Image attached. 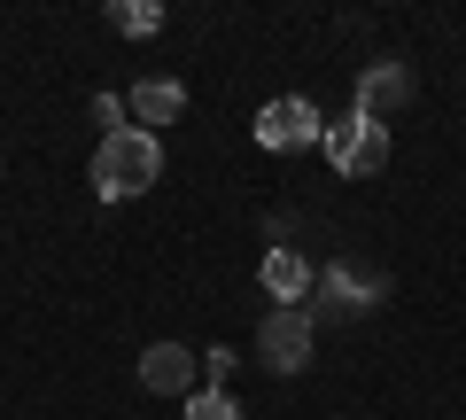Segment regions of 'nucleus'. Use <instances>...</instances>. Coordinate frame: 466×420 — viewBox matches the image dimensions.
<instances>
[{
    "label": "nucleus",
    "instance_id": "0eeeda50",
    "mask_svg": "<svg viewBox=\"0 0 466 420\" xmlns=\"http://www.w3.org/2000/svg\"><path fill=\"white\" fill-rule=\"evenodd\" d=\"M257 281L272 288V303H311V288H319V265L296 250V241H272V250H265V265H257Z\"/></svg>",
    "mask_w": 466,
    "mask_h": 420
},
{
    "label": "nucleus",
    "instance_id": "6e6552de",
    "mask_svg": "<svg viewBox=\"0 0 466 420\" xmlns=\"http://www.w3.org/2000/svg\"><path fill=\"white\" fill-rule=\"evenodd\" d=\"M140 389L148 397H195V351L187 343H148L140 351Z\"/></svg>",
    "mask_w": 466,
    "mask_h": 420
},
{
    "label": "nucleus",
    "instance_id": "7ed1b4c3",
    "mask_svg": "<svg viewBox=\"0 0 466 420\" xmlns=\"http://www.w3.org/2000/svg\"><path fill=\"white\" fill-rule=\"evenodd\" d=\"M327 164L342 171V179H373V171L389 164V125L381 118H358V109H342V118L327 125Z\"/></svg>",
    "mask_w": 466,
    "mask_h": 420
},
{
    "label": "nucleus",
    "instance_id": "f257e3e1",
    "mask_svg": "<svg viewBox=\"0 0 466 420\" xmlns=\"http://www.w3.org/2000/svg\"><path fill=\"white\" fill-rule=\"evenodd\" d=\"M94 195L101 202H133V195H148L156 179H164V140L156 133H140V125H125V133H109L94 149Z\"/></svg>",
    "mask_w": 466,
    "mask_h": 420
},
{
    "label": "nucleus",
    "instance_id": "9d476101",
    "mask_svg": "<svg viewBox=\"0 0 466 420\" xmlns=\"http://www.w3.org/2000/svg\"><path fill=\"white\" fill-rule=\"evenodd\" d=\"M109 24H116L125 39H148V32H164V8H156V0H116Z\"/></svg>",
    "mask_w": 466,
    "mask_h": 420
},
{
    "label": "nucleus",
    "instance_id": "f8f14e48",
    "mask_svg": "<svg viewBox=\"0 0 466 420\" xmlns=\"http://www.w3.org/2000/svg\"><path fill=\"white\" fill-rule=\"evenodd\" d=\"M94 125H101V140L125 133V125H133V118H125V94H94Z\"/></svg>",
    "mask_w": 466,
    "mask_h": 420
},
{
    "label": "nucleus",
    "instance_id": "f03ea898",
    "mask_svg": "<svg viewBox=\"0 0 466 420\" xmlns=\"http://www.w3.org/2000/svg\"><path fill=\"white\" fill-rule=\"evenodd\" d=\"M257 358L272 374H303L319 358V312L311 303H272L265 327H257Z\"/></svg>",
    "mask_w": 466,
    "mask_h": 420
},
{
    "label": "nucleus",
    "instance_id": "39448f33",
    "mask_svg": "<svg viewBox=\"0 0 466 420\" xmlns=\"http://www.w3.org/2000/svg\"><path fill=\"white\" fill-rule=\"evenodd\" d=\"M389 296V272H358V265H319V288H311V303L327 312V320H350V312H373V303Z\"/></svg>",
    "mask_w": 466,
    "mask_h": 420
},
{
    "label": "nucleus",
    "instance_id": "423d86ee",
    "mask_svg": "<svg viewBox=\"0 0 466 420\" xmlns=\"http://www.w3.org/2000/svg\"><path fill=\"white\" fill-rule=\"evenodd\" d=\"M420 94V78H412V63H397V55H381V63H366L358 70V118H381L389 125V109H404V101Z\"/></svg>",
    "mask_w": 466,
    "mask_h": 420
},
{
    "label": "nucleus",
    "instance_id": "20e7f679",
    "mask_svg": "<svg viewBox=\"0 0 466 420\" xmlns=\"http://www.w3.org/2000/svg\"><path fill=\"white\" fill-rule=\"evenodd\" d=\"M311 140H327V118H319L303 94H280V101H265V109H257V149L296 156V149H311Z\"/></svg>",
    "mask_w": 466,
    "mask_h": 420
},
{
    "label": "nucleus",
    "instance_id": "ddd939ff",
    "mask_svg": "<svg viewBox=\"0 0 466 420\" xmlns=\"http://www.w3.org/2000/svg\"><path fill=\"white\" fill-rule=\"evenodd\" d=\"M202 374H210V389L233 382V351H202Z\"/></svg>",
    "mask_w": 466,
    "mask_h": 420
},
{
    "label": "nucleus",
    "instance_id": "1a4fd4ad",
    "mask_svg": "<svg viewBox=\"0 0 466 420\" xmlns=\"http://www.w3.org/2000/svg\"><path fill=\"white\" fill-rule=\"evenodd\" d=\"M179 109H187V86H179V78H140L133 94H125V118H133L140 133H164V125H179Z\"/></svg>",
    "mask_w": 466,
    "mask_h": 420
},
{
    "label": "nucleus",
    "instance_id": "9b49d317",
    "mask_svg": "<svg viewBox=\"0 0 466 420\" xmlns=\"http://www.w3.org/2000/svg\"><path fill=\"white\" fill-rule=\"evenodd\" d=\"M187 420H241V405H233L226 389H195V397H187Z\"/></svg>",
    "mask_w": 466,
    "mask_h": 420
}]
</instances>
